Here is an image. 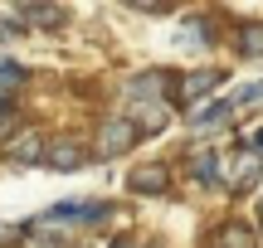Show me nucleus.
I'll use <instances>...</instances> for the list:
<instances>
[{
	"mask_svg": "<svg viewBox=\"0 0 263 248\" xmlns=\"http://www.w3.org/2000/svg\"><path fill=\"white\" fill-rule=\"evenodd\" d=\"M258 180H263V151H258V146L224 156V175H219V185H224L229 195H249Z\"/></svg>",
	"mask_w": 263,
	"mask_h": 248,
	"instance_id": "1",
	"label": "nucleus"
},
{
	"mask_svg": "<svg viewBox=\"0 0 263 248\" xmlns=\"http://www.w3.org/2000/svg\"><path fill=\"white\" fill-rule=\"evenodd\" d=\"M137 141H141V127L132 122V117H107L103 132H98V156H103V161H112V156H127Z\"/></svg>",
	"mask_w": 263,
	"mask_h": 248,
	"instance_id": "2",
	"label": "nucleus"
},
{
	"mask_svg": "<svg viewBox=\"0 0 263 248\" xmlns=\"http://www.w3.org/2000/svg\"><path fill=\"white\" fill-rule=\"evenodd\" d=\"M103 214H107V204H103V200H93V204H54V210L39 214L34 229H54V224H98Z\"/></svg>",
	"mask_w": 263,
	"mask_h": 248,
	"instance_id": "3",
	"label": "nucleus"
},
{
	"mask_svg": "<svg viewBox=\"0 0 263 248\" xmlns=\"http://www.w3.org/2000/svg\"><path fill=\"white\" fill-rule=\"evenodd\" d=\"M171 83H176V78H171L166 68L137 73V78L127 83V102H166V97H171Z\"/></svg>",
	"mask_w": 263,
	"mask_h": 248,
	"instance_id": "4",
	"label": "nucleus"
},
{
	"mask_svg": "<svg viewBox=\"0 0 263 248\" xmlns=\"http://www.w3.org/2000/svg\"><path fill=\"white\" fill-rule=\"evenodd\" d=\"M224 83V73L219 68H195L190 78H180V93H176V102H185V107H195V102H205L215 88Z\"/></svg>",
	"mask_w": 263,
	"mask_h": 248,
	"instance_id": "5",
	"label": "nucleus"
},
{
	"mask_svg": "<svg viewBox=\"0 0 263 248\" xmlns=\"http://www.w3.org/2000/svg\"><path fill=\"white\" fill-rule=\"evenodd\" d=\"M127 190L132 195H166L171 190V171L161 161H146V166H137V171L127 175Z\"/></svg>",
	"mask_w": 263,
	"mask_h": 248,
	"instance_id": "6",
	"label": "nucleus"
},
{
	"mask_svg": "<svg viewBox=\"0 0 263 248\" xmlns=\"http://www.w3.org/2000/svg\"><path fill=\"white\" fill-rule=\"evenodd\" d=\"M20 19L34 29H59L64 25V5H54V0H25L20 5Z\"/></svg>",
	"mask_w": 263,
	"mask_h": 248,
	"instance_id": "7",
	"label": "nucleus"
},
{
	"mask_svg": "<svg viewBox=\"0 0 263 248\" xmlns=\"http://www.w3.org/2000/svg\"><path fill=\"white\" fill-rule=\"evenodd\" d=\"M44 166L49 171H78V166H88V151L78 141H54L44 146Z\"/></svg>",
	"mask_w": 263,
	"mask_h": 248,
	"instance_id": "8",
	"label": "nucleus"
},
{
	"mask_svg": "<svg viewBox=\"0 0 263 248\" xmlns=\"http://www.w3.org/2000/svg\"><path fill=\"white\" fill-rule=\"evenodd\" d=\"M5 156H10L15 166H34V161H44V136L25 132L20 141H10V146H5Z\"/></svg>",
	"mask_w": 263,
	"mask_h": 248,
	"instance_id": "9",
	"label": "nucleus"
},
{
	"mask_svg": "<svg viewBox=\"0 0 263 248\" xmlns=\"http://www.w3.org/2000/svg\"><path fill=\"white\" fill-rule=\"evenodd\" d=\"M176 44L180 49H205L210 44V25L205 19H180L176 25Z\"/></svg>",
	"mask_w": 263,
	"mask_h": 248,
	"instance_id": "10",
	"label": "nucleus"
},
{
	"mask_svg": "<svg viewBox=\"0 0 263 248\" xmlns=\"http://www.w3.org/2000/svg\"><path fill=\"white\" fill-rule=\"evenodd\" d=\"M190 175H195L200 185H219V175H224V156H195V161H190Z\"/></svg>",
	"mask_w": 263,
	"mask_h": 248,
	"instance_id": "11",
	"label": "nucleus"
},
{
	"mask_svg": "<svg viewBox=\"0 0 263 248\" xmlns=\"http://www.w3.org/2000/svg\"><path fill=\"white\" fill-rule=\"evenodd\" d=\"M229 117H234V102H205L195 112V127H229Z\"/></svg>",
	"mask_w": 263,
	"mask_h": 248,
	"instance_id": "12",
	"label": "nucleus"
},
{
	"mask_svg": "<svg viewBox=\"0 0 263 248\" xmlns=\"http://www.w3.org/2000/svg\"><path fill=\"white\" fill-rule=\"evenodd\" d=\"M20 83H25V68H20L15 58H0V97H10Z\"/></svg>",
	"mask_w": 263,
	"mask_h": 248,
	"instance_id": "13",
	"label": "nucleus"
},
{
	"mask_svg": "<svg viewBox=\"0 0 263 248\" xmlns=\"http://www.w3.org/2000/svg\"><path fill=\"white\" fill-rule=\"evenodd\" d=\"M239 54H263V25H244L239 29Z\"/></svg>",
	"mask_w": 263,
	"mask_h": 248,
	"instance_id": "14",
	"label": "nucleus"
},
{
	"mask_svg": "<svg viewBox=\"0 0 263 248\" xmlns=\"http://www.w3.org/2000/svg\"><path fill=\"white\" fill-rule=\"evenodd\" d=\"M219 248H254V239H249L244 224H229V229L219 234Z\"/></svg>",
	"mask_w": 263,
	"mask_h": 248,
	"instance_id": "15",
	"label": "nucleus"
},
{
	"mask_svg": "<svg viewBox=\"0 0 263 248\" xmlns=\"http://www.w3.org/2000/svg\"><path fill=\"white\" fill-rule=\"evenodd\" d=\"M229 102H234V107H254V102H263V78H258V83H244L234 97H229Z\"/></svg>",
	"mask_w": 263,
	"mask_h": 248,
	"instance_id": "16",
	"label": "nucleus"
},
{
	"mask_svg": "<svg viewBox=\"0 0 263 248\" xmlns=\"http://www.w3.org/2000/svg\"><path fill=\"white\" fill-rule=\"evenodd\" d=\"M20 239H25V229H20V224H5V219H0V248H5V243H20Z\"/></svg>",
	"mask_w": 263,
	"mask_h": 248,
	"instance_id": "17",
	"label": "nucleus"
},
{
	"mask_svg": "<svg viewBox=\"0 0 263 248\" xmlns=\"http://www.w3.org/2000/svg\"><path fill=\"white\" fill-rule=\"evenodd\" d=\"M122 5H132V10H146V15H151V10H161V0H122Z\"/></svg>",
	"mask_w": 263,
	"mask_h": 248,
	"instance_id": "18",
	"label": "nucleus"
},
{
	"mask_svg": "<svg viewBox=\"0 0 263 248\" xmlns=\"http://www.w3.org/2000/svg\"><path fill=\"white\" fill-rule=\"evenodd\" d=\"M5 122H10V102L0 97V127H5Z\"/></svg>",
	"mask_w": 263,
	"mask_h": 248,
	"instance_id": "19",
	"label": "nucleus"
},
{
	"mask_svg": "<svg viewBox=\"0 0 263 248\" xmlns=\"http://www.w3.org/2000/svg\"><path fill=\"white\" fill-rule=\"evenodd\" d=\"M254 146H258V151H263V132H258V136H254Z\"/></svg>",
	"mask_w": 263,
	"mask_h": 248,
	"instance_id": "20",
	"label": "nucleus"
}]
</instances>
